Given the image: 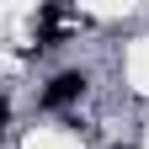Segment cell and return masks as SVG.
Segmentation results:
<instances>
[{"mask_svg": "<svg viewBox=\"0 0 149 149\" xmlns=\"http://www.w3.org/2000/svg\"><path fill=\"white\" fill-rule=\"evenodd\" d=\"M80 91H85V74H80V69H64V74H53V80H48L43 107H69V101H80Z\"/></svg>", "mask_w": 149, "mask_h": 149, "instance_id": "1", "label": "cell"}, {"mask_svg": "<svg viewBox=\"0 0 149 149\" xmlns=\"http://www.w3.org/2000/svg\"><path fill=\"white\" fill-rule=\"evenodd\" d=\"M6 123H11V101L0 96V133H6Z\"/></svg>", "mask_w": 149, "mask_h": 149, "instance_id": "2", "label": "cell"}]
</instances>
